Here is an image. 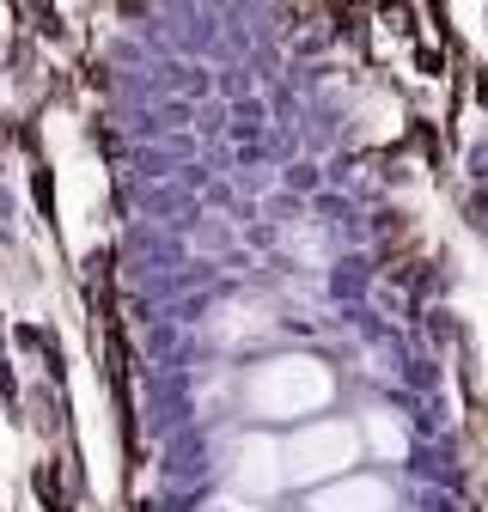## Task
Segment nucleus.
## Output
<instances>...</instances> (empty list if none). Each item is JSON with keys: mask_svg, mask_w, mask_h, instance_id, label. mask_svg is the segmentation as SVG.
<instances>
[{"mask_svg": "<svg viewBox=\"0 0 488 512\" xmlns=\"http://www.w3.org/2000/svg\"><path fill=\"white\" fill-rule=\"evenodd\" d=\"M379 13H385V19H391V31H403V37H409V31H415V13H409V7H403V0H385V7H379Z\"/></svg>", "mask_w": 488, "mask_h": 512, "instance_id": "nucleus-1", "label": "nucleus"}]
</instances>
